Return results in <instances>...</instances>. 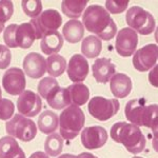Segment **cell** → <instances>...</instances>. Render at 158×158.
I'll return each mask as SVG.
<instances>
[{
    "mask_svg": "<svg viewBox=\"0 0 158 158\" xmlns=\"http://www.w3.org/2000/svg\"><path fill=\"white\" fill-rule=\"evenodd\" d=\"M82 24L88 32L93 33L100 40L109 41L117 33L115 21L103 6L93 4L85 9L82 14Z\"/></svg>",
    "mask_w": 158,
    "mask_h": 158,
    "instance_id": "6da1fadb",
    "label": "cell"
},
{
    "mask_svg": "<svg viewBox=\"0 0 158 158\" xmlns=\"http://www.w3.org/2000/svg\"><path fill=\"white\" fill-rule=\"evenodd\" d=\"M111 138L117 143H121L127 151L132 154H139L146 148V137L139 127L124 121H119L111 128Z\"/></svg>",
    "mask_w": 158,
    "mask_h": 158,
    "instance_id": "7a4b0ae2",
    "label": "cell"
},
{
    "mask_svg": "<svg viewBox=\"0 0 158 158\" xmlns=\"http://www.w3.org/2000/svg\"><path fill=\"white\" fill-rule=\"evenodd\" d=\"M157 104L147 106V100L144 98L132 99L127 102L126 108H124V114H126L127 119L132 124L152 129L155 137L157 133Z\"/></svg>",
    "mask_w": 158,
    "mask_h": 158,
    "instance_id": "3957f363",
    "label": "cell"
},
{
    "mask_svg": "<svg viewBox=\"0 0 158 158\" xmlns=\"http://www.w3.org/2000/svg\"><path fill=\"white\" fill-rule=\"evenodd\" d=\"M85 116L79 106H69L59 116V130L62 139L72 140L85 127Z\"/></svg>",
    "mask_w": 158,
    "mask_h": 158,
    "instance_id": "277c9868",
    "label": "cell"
},
{
    "mask_svg": "<svg viewBox=\"0 0 158 158\" xmlns=\"http://www.w3.org/2000/svg\"><path fill=\"white\" fill-rule=\"evenodd\" d=\"M6 131L9 136L29 142L36 137L37 127L32 119L22 116L21 114H16L6 123Z\"/></svg>",
    "mask_w": 158,
    "mask_h": 158,
    "instance_id": "5b68a950",
    "label": "cell"
},
{
    "mask_svg": "<svg viewBox=\"0 0 158 158\" xmlns=\"http://www.w3.org/2000/svg\"><path fill=\"white\" fill-rule=\"evenodd\" d=\"M126 21L130 29L141 35H150L155 30V19L150 12L138 6L130 7L126 15Z\"/></svg>",
    "mask_w": 158,
    "mask_h": 158,
    "instance_id": "8992f818",
    "label": "cell"
},
{
    "mask_svg": "<svg viewBox=\"0 0 158 158\" xmlns=\"http://www.w3.org/2000/svg\"><path fill=\"white\" fill-rule=\"evenodd\" d=\"M120 109V103L117 99H108L95 96L88 104L89 113L95 119L100 121H106L114 117Z\"/></svg>",
    "mask_w": 158,
    "mask_h": 158,
    "instance_id": "52a82bcc",
    "label": "cell"
},
{
    "mask_svg": "<svg viewBox=\"0 0 158 158\" xmlns=\"http://www.w3.org/2000/svg\"><path fill=\"white\" fill-rule=\"evenodd\" d=\"M30 23L34 27L36 39H41V37L47 32L57 31L59 29L62 24V17L58 11L49 9L43 11L36 18L31 19Z\"/></svg>",
    "mask_w": 158,
    "mask_h": 158,
    "instance_id": "ba28073f",
    "label": "cell"
},
{
    "mask_svg": "<svg viewBox=\"0 0 158 158\" xmlns=\"http://www.w3.org/2000/svg\"><path fill=\"white\" fill-rule=\"evenodd\" d=\"M158 59V47L150 43L137 50L133 57V65L139 72H147L156 65Z\"/></svg>",
    "mask_w": 158,
    "mask_h": 158,
    "instance_id": "9c48e42d",
    "label": "cell"
},
{
    "mask_svg": "<svg viewBox=\"0 0 158 158\" xmlns=\"http://www.w3.org/2000/svg\"><path fill=\"white\" fill-rule=\"evenodd\" d=\"M27 80L25 74L19 68H10L6 71L2 77V86L6 93L13 96L20 95L25 91Z\"/></svg>",
    "mask_w": 158,
    "mask_h": 158,
    "instance_id": "30bf717a",
    "label": "cell"
},
{
    "mask_svg": "<svg viewBox=\"0 0 158 158\" xmlns=\"http://www.w3.org/2000/svg\"><path fill=\"white\" fill-rule=\"evenodd\" d=\"M138 44V35L130 27H123L116 36L115 49L122 57H130L135 53Z\"/></svg>",
    "mask_w": 158,
    "mask_h": 158,
    "instance_id": "8fae6325",
    "label": "cell"
},
{
    "mask_svg": "<svg viewBox=\"0 0 158 158\" xmlns=\"http://www.w3.org/2000/svg\"><path fill=\"white\" fill-rule=\"evenodd\" d=\"M109 135L101 126L86 127L81 132V143L86 150H97L106 143Z\"/></svg>",
    "mask_w": 158,
    "mask_h": 158,
    "instance_id": "7c38bea8",
    "label": "cell"
},
{
    "mask_svg": "<svg viewBox=\"0 0 158 158\" xmlns=\"http://www.w3.org/2000/svg\"><path fill=\"white\" fill-rule=\"evenodd\" d=\"M42 109V100L38 94L33 91H27L20 94L17 100V110L24 117L37 116Z\"/></svg>",
    "mask_w": 158,
    "mask_h": 158,
    "instance_id": "4fadbf2b",
    "label": "cell"
},
{
    "mask_svg": "<svg viewBox=\"0 0 158 158\" xmlns=\"http://www.w3.org/2000/svg\"><path fill=\"white\" fill-rule=\"evenodd\" d=\"M22 67L25 75L33 79H38L41 78L47 71V60L39 53L33 52L24 57Z\"/></svg>",
    "mask_w": 158,
    "mask_h": 158,
    "instance_id": "5bb4252c",
    "label": "cell"
},
{
    "mask_svg": "<svg viewBox=\"0 0 158 158\" xmlns=\"http://www.w3.org/2000/svg\"><path fill=\"white\" fill-rule=\"evenodd\" d=\"M89 74V62L81 54H75L68 63V76L74 83H81Z\"/></svg>",
    "mask_w": 158,
    "mask_h": 158,
    "instance_id": "9a60e30c",
    "label": "cell"
},
{
    "mask_svg": "<svg viewBox=\"0 0 158 158\" xmlns=\"http://www.w3.org/2000/svg\"><path fill=\"white\" fill-rule=\"evenodd\" d=\"M92 73L98 83H106L116 74V65L109 58H97L92 65Z\"/></svg>",
    "mask_w": 158,
    "mask_h": 158,
    "instance_id": "2e32d148",
    "label": "cell"
},
{
    "mask_svg": "<svg viewBox=\"0 0 158 158\" xmlns=\"http://www.w3.org/2000/svg\"><path fill=\"white\" fill-rule=\"evenodd\" d=\"M110 88L111 92L116 98H126L130 95L133 88L132 80L127 74L116 73L110 79Z\"/></svg>",
    "mask_w": 158,
    "mask_h": 158,
    "instance_id": "e0dca14e",
    "label": "cell"
},
{
    "mask_svg": "<svg viewBox=\"0 0 158 158\" xmlns=\"http://www.w3.org/2000/svg\"><path fill=\"white\" fill-rule=\"evenodd\" d=\"M63 45V37L57 31L47 32L40 40V49L45 55L57 54Z\"/></svg>",
    "mask_w": 158,
    "mask_h": 158,
    "instance_id": "ac0fdd59",
    "label": "cell"
},
{
    "mask_svg": "<svg viewBox=\"0 0 158 158\" xmlns=\"http://www.w3.org/2000/svg\"><path fill=\"white\" fill-rule=\"evenodd\" d=\"M36 39V34L33 25L30 22L18 24L16 30V43L17 48L21 49H30Z\"/></svg>",
    "mask_w": 158,
    "mask_h": 158,
    "instance_id": "d6986e66",
    "label": "cell"
},
{
    "mask_svg": "<svg viewBox=\"0 0 158 158\" xmlns=\"http://www.w3.org/2000/svg\"><path fill=\"white\" fill-rule=\"evenodd\" d=\"M62 35L70 43H77L82 40L85 35V27L79 20H70L63 25Z\"/></svg>",
    "mask_w": 158,
    "mask_h": 158,
    "instance_id": "ffe728a7",
    "label": "cell"
},
{
    "mask_svg": "<svg viewBox=\"0 0 158 158\" xmlns=\"http://www.w3.org/2000/svg\"><path fill=\"white\" fill-rule=\"evenodd\" d=\"M47 102L52 109L55 110H61L68 108L71 104L70 96L67 88H61L57 86L54 91H52L47 97Z\"/></svg>",
    "mask_w": 158,
    "mask_h": 158,
    "instance_id": "44dd1931",
    "label": "cell"
},
{
    "mask_svg": "<svg viewBox=\"0 0 158 158\" xmlns=\"http://www.w3.org/2000/svg\"><path fill=\"white\" fill-rule=\"evenodd\" d=\"M67 89L72 106H83L90 99V90L83 83H73Z\"/></svg>",
    "mask_w": 158,
    "mask_h": 158,
    "instance_id": "7402d4cb",
    "label": "cell"
},
{
    "mask_svg": "<svg viewBox=\"0 0 158 158\" xmlns=\"http://www.w3.org/2000/svg\"><path fill=\"white\" fill-rule=\"evenodd\" d=\"M38 128L43 134H52L57 130L59 124V117L52 111H43L42 114L38 117Z\"/></svg>",
    "mask_w": 158,
    "mask_h": 158,
    "instance_id": "603a6c76",
    "label": "cell"
},
{
    "mask_svg": "<svg viewBox=\"0 0 158 158\" xmlns=\"http://www.w3.org/2000/svg\"><path fill=\"white\" fill-rule=\"evenodd\" d=\"M88 1L86 0H64L61 2V11L72 20H77L82 16Z\"/></svg>",
    "mask_w": 158,
    "mask_h": 158,
    "instance_id": "cb8c5ba5",
    "label": "cell"
},
{
    "mask_svg": "<svg viewBox=\"0 0 158 158\" xmlns=\"http://www.w3.org/2000/svg\"><path fill=\"white\" fill-rule=\"evenodd\" d=\"M101 50H102V42L94 35L85 37L81 42V52L83 57L96 58L100 55Z\"/></svg>",
    "mask_w": 158,
    "mask_h": 158,
    "instance_id": "d4e9b609",
    "label": "cell"
},
{
    "mask_svg": "<svg viewBox=\"0 0 158 158\" xmlns=\"http://www.w3.org/2000/svg\"><path fill=\"white\" fill-rule=\"evenodd\" d=\"M65 69H67V60L63 56L54 54L48 57L47 71L51 77H59L64 73Z\"/></svg>",
    "mask_w": 158,
    "mask_h": 158,
    "instance_id": "484cf974",
    "label": "cell"
},
{
    "mask_svg": "<svg viewBox=\"0 0 158 158\" xmlns=\"http://www.w3.org/2000/svg\"><path fill=\"white\" fill-rule=\"evenodd\" d=\"M21 150L14 137L3 136L0 138V158H14Z\"/></svg>",
    "mask_w": 158,
    "mask_h": 158,
    "instance_id": "4316f807",
    "label": "cell"
},
{
    "mask_svg": "<svg viewBox=\"0 0 158 158\" xmlns=\"http://www.w3.org/2000/svg\"><path fill=\"white\" fill-rule=\"evenodd\" d=\"M63 150V139L59 134L52 133L44 141V151L49 156L57 157Z\"/></svg>",
    "mask_w": 158,
    "mask_h": 158,
    "instance_id": "83f0119b",
    "label": "cell"
},
{
    "mask_svg": "<svg viewBox=\"0 0 158 158\" xmlns=\"http://www.w3.org/2000/svg\"><path fill=\"white\" fill-rule=\"evenodd\" d=\"M22 11L32 19L36 18L42 13V2L40 0H22Z\"/></svg>",
    "mask_w": 158,
    "mask_h": 158,
    "instance_id": "f1b7e54d",
    "label": "cell"
},
{
    "mask_svg": "<svg viewBox=\"0 0 158 158\" xmlns=\"http://www.w3.org/2000/svg\"><path fill=\"white\" fill-rule=\"evenodd\" d=\"M57 86H59L58 81L56 80L55 78L49 76V77L42 78L41 80L39 81L38 86H37V90H38L39 95L41 96L43 99H47V97L49 96V94L52 91H54Z\"/></svg>",
    "mask_w": 158,
    "mask_h": 158,
    "instance_id": "f546056e",
    "label": "cell"
},
{
    "mask_svg": "<svg viewBox=\"0 0 158 158\" xmlns=\"http://www.w3.org/2000/svg\"><path fill=\"white\" fill-rule=\"evenodd\" d=\"M14 13V6L10 0H0V22L6 23L12 18Z\"/></svg>",
    "mask_w": 158,
    "mask_h": 158,
    "instance_id": "4dcf8cb0",
    "label": "cell"
},
{
    "mask_svg": "<svg viewBox=\"0 0 158 158\" xmlns=\"http://www.w3.org/2000/svg\"><path fill=\"white\" fill-rule=\"evenodd\" d=\"M14 103L6 98L0 99V120H9L14 114Z\"/></svg>",
    "mask_w": 158,
    "mask_h": 158,
    "instance_id": "1f68e13d",
    "label": "cell"
},
{
    "mask_svg": "<svg viewBox=\"0 0 158 158\" xmlns=\"http://www.w3.org/2000/svg\"><path fill=\"white\" fill-rule=\"evenodd\" d=\"M129 0H108L106 1V10L111 14H120L127 10Z\"/></svg>",
    "mask_w": 158,
    "mask_h": 158,
    "instance_id": "d6a6232c",
    "label": "cell"
},
{
    "mask_svg": "<svg viewBox=\"0 0 158 158\" xmlns=\"http://www.w3.org/2000/svg\"><path fill=\"white\" fill-rule=\"evenodd\" d=\"M18 24H10L4 29L3 40L7 48H17L16 43V30Z\"/></svg>",
    "mask_w": 158,
    "mask_h": 158,
    "instance_id": "836d02e7",
    "label": "cell"
},
{
    "mask_svg": "<svg viewBox=\"0 0 158 158\" xmlns=\"http://www.w3.org/2000/svg\"><path fill=\"white\" fill-rule=\"evenodd\" d=\"M12 53L6 45L0 44V70H4L11 64Z\"/></svg>",
    "mask_w": 158,
    "mask_h": 158,
    "instance_id": "e575fe53",
    "label": "cell"
},
{
    "mask_svg": "<svg viewBox=\"0 0 158 158\" xmlns=\"http://www.w3.org/2000/svg\"><path fill=\"white\" fill-rule=\"evenodd\" d=\"M149 80H150V83L153 85V86H156L157 85V65H155L154 68L152 69V71L150 72V75H149Z\"/></svg>",
    "mask_w": 158,
    "mask_h": 158,
    "instance_id": "d590c367",
    "label": "cell"
},
{
    "mask_svg": "<svg viewBox=\"0 0 158 158\" xmlns=\"http://www.w3.org/2000/svg\"><path fill=\"white\" fill-rule=\"evenodd\" d=\"M29 158H50V157L47 153H44L42 151H37V152L33 153Z\"/></svg>",
    "mask_w": 158,
    "mask_h": 158,
    "instance_id": "8d00e7d4",
    "label": "cell"
},
{
    "mask_svg": "<svg viewBox=\"0 0 158 158\" xmlns=\"http://www.w3.org/2000/svg\"><path fill=\"white\" fill-rule=\"evenodd\" d=\"M76 158H98V157L95 156V155H93L92 153L85 152V153H80L78 156H76Z\"/></svg>",
    "mask_w": 158,
    "mask_h": 158,
    "instance_id": "74e56055",
    "label": "cell"
},
{
    "mask_svg": "<svg viewBox=\"0 0 158 158\" xmlns=\"http://www.w3.org/2000/svg\"><path fill=\"white\" fill-rule=\"evenodd\" d=\"M58 158H76V156L73 154H62V155H60Z\"/></svg>",
    "mask_w": 158,
    "mask_h": 158,
    "instance_id": "f35d334b",
    "label": "cell"
},
{
    "mask_svg": "<svg viewBox=\"0 0 158 158\" xmlns=\"http://www.w3.org/2000/svg\"><path fill=\"white\" fill-rule=\"evenodd\" d=\"M14 158H25V154H24V152L21 150V151H20V152L18 153V154H17L16 156H15Z\"/></svg>",
    "mask_w": 158,
    "mask_h": 158,
    "instance_id": "ab89813d",
    "label": "cell"
},
{
    "mask_svg": "<svg viewBox=\"0 0 158 158\" xmlns=\"http://www.w3.org/2000/svg\"><path fill=\"white\" fill-rule=\"evenodd\" d=\"M3 30H4V24H3V23H1V22H0V33H1Z\"/></svg>",
    "mask_w": 158,
    "mask_h": 158,
    "instance_id": "60d3db41",
    "label": "cell"
},
{
    "mask_svg": "<svg viewBox=\"0 0 158 158\" xmlns=\"http://www.w3.org/2000/svg\"><path fill=\"white\" fill-rule=\"evenodd\" d=\"M2 97V92H1V88H0V99Z\"/></svg>",
    "mask_w": 158,
    "mask_h": 158,
    "instance_id": "b9f144b4",
    "label": "cell"
},
{
    "mask_svg": "<svg viewBox=\"0 0 158 158\" xmlns=\"http://www.w3.org/2000/svg\"><path fill=\"white\" fill-rule=\"evenodd\" d=\"M133 158H142V157H137V156H134Z\"/></svg>",
    "mask_w": 158,
    "mask_h": 158,
    "instance_id": "7bdbcfd3",
    "label": "cell"
}]
</instances>
